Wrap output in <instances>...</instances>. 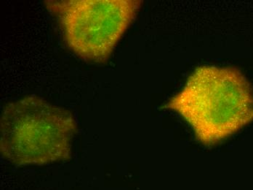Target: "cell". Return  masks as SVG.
I'll return each instance as SVG.
<instances>
[{"label":"cell","instance_id":"1","mask_svg":"<svg viewBox=\"0 0 253 190\" xmlns=\"http://www.w3.org/2000/svg\"><path fill=\"white\" fill-rule=\"evenodd\" d=\"M168 107L191 124L200 141L214 144L253 121V90L238 69L205 66Z\"/></svg>","mask_w":253,"mask_h":190},{"label":"cell","instance_id":"2","mask_svg":"<svg viewBox=\"0 0 253 190\" xmlns=\"http://www.w3.org/2000/svg\"><path fill=\"white\" fill-rule=\"evenodd\" d=\"M76 131V123L69 111L29 96L3 110L1 152L17 165L68 160Z\"/></svg>","mask_w":253,"mask_h":190},{"label":"cell","instance_id":"3","mask_svg":"<svg viewBox=\"0 0 253 190\" xmlns=\"http://www.w3.org/2000/svg\"><path fill=\"white\" fill-rule=\"evenodd\" d=\"M69 47L89 62L106 61L139 8L133 0L47 1Z\"/></svg>","mask_w":253,"mask_h":190}]
</instances>
